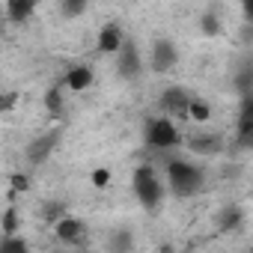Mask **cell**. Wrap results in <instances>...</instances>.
Masks as SVG:
<instances>
[{"instance_id":"9","label":"cell","mask_w":253,"mask_h":253,"mask_svg":"<svg viewBox=\"0 0 253 253\" xmlns=\"http://www.w3.org/2000/svg\"><path fill=\"white\" fill-rule=\"evenodd\" d=\"M81 232H84V223H81L78 217L63 214V217H57V220H54V235H57L60 241H66V244L78 241V238H81Z\"/></svg>"},{"instance_id":"14","label":"cell","mask_w":253,"mask_h":253,"mask_svg":"<svg viewBox=\"0 0 253 253\" xmlns=\"http://www.w3.org/2000/svg\"><path fill=\"white\" fill-rule=\"evenodd\" d=\"M185 116H191L194 122H206L209 116H211V107L206 104V101H197V98H191V104H188V113Z\"/></svg>"},{"instance_id":"1","label":"cell","mask_w":253,"mask_h":253,"mask_svg":"<svg viewBox=\"0 0 253 253\" xmlns=\"http://www.w3.org/2000/svg\"><path fill=\"white\" fill-rule=\"evenodd\" d=\"M167 182L173 188L176 197H191L203 188V173L191 164V161H170L167 164Z\"/></svg>"},{"instance_id":"15","label":"cell","mask_w":253,"mask_h":253,"mask_svg":"<svg viewBox=\"0 0 253 253\" xmlns=\"http://www.w3.org/2000/svg\"><path fill=\"white\" fill-rule=\"evenodd\" d=\"M238 226H241V211L235 206L223 209L220 211V229H238Z\"/></svg>"},{"instance_id":"20","label":"cell","mask_w":253,"mask_h":253,"mask_svg":"<svg viewBox=\"0 0 253 253\" xmlns=\"http://www.w3.org/2000/svg\"><path fill=\"white\" fill-rule=\"evenodd\" d=\"M18 92L15 89H9V92H3V95H0V113H6V110H12L15 104H18Z\"/></svg>"},{"instance_id":"13","label":"cell","mask_w":253,"mask_h":253,"mask_svg":"<svg viewBox=\"0 0 253 253\" xmlns=\"http://www.w3.org/2000/svg\"><path fill=\"white\" fill-rule=\"evenodd\" d=\"M188 146H191V152H197V155H217L223 143H220L217 134H209V137H194Z\"/></svg>"},{"instance_id":"17","label":"cell","mask_w":253,"mask_h":253,"mask_svg":"<svg viewBox=\"0 0 253 253\" xmlns=\"http://www.w3.org/2000/svg\"><path fill=\"white\" fill-rule=\"evenodd\" d=\"M45 104H48L51 113H60L63 110V86H51L48 95H45Z\"/></svg>"},{"instance_id":"11","label":"cell","mask_w":253,"mask_h":253,"mask_svg":"<svg viewBox=\"0 0 253 253\" xmlns=\"http://www.w3.org/2000/svg\"><path fill=\"white\" fill-rule=\"evenodd\" d=\"M36 6H39V0H6V18L15 24H24Z\"/></svg>"},{"instance_id":"2","label":"cell","mask_w":253,"mask_h":253,"mask_svg":"<svg viewBox=\"0 0 253 253\" xmlns=\"http://www.w3.org/2000/svg\"><path fill=\"white\" fill-rule=\"evenodd\" d=\"M146 143L155 146V149H173V146L182 143V134L167 116H155V119L146 122Z\"/></svg>"},{"instance_id":"25","label":"cell","mask_w":253,"mask_h":253,"mask_svg":"<svg viewBox=\"0 0 253 253\" xmlns=\"http://www.w3.org/2000/svg\"><path fill=\"white\" fill-rule=\"evenodd\" d=\"M116 247H128V235H119L116 238Z\"/></svg>"},{"instance_id":"10","label":"cell","mask_w":253,"mask_h":253,"mask_svg":"<svg viewBox=\"0 0 253 253\" xmlns=\"http://www.w3.org/2000/svg\"><path fill=\"white\" fill-rule=\"evenodd\" d=\"M122 27L119 24H104L101 33H98V54H116L119 45H122Z\"/></svg>"},{"instance_id":"3","label":"cell","mask_w":253,"mask_h":253,"mask_svg":"<svg viewBox=\"0 0 253 253\" xmlns=\"http://www.w3.org/2000/svg\"><path fill=\"white\" fill-rule=\"evenodd\" d=\"M134 194H137V200H140L146 209H158V206H161L164 188H161L158 176L152 173V167H140V170L134 173Z\"/></svg>"},{"instance_id":"5","label":"cell","mask_w":253,"mask_h":253,"mask_svg":"<svg viewBox=\"0 0 253 253\" xmlns=\"http://www.w3.org/2000/svg\"><path fill=\"white\" fill-rule=\"evenodd\" d=\"M188 104H191V95H188L182 86H170V89L161 95V110L170 113V116H185V113H188Z\"/></svg>"},{"instance_id":"24","label":"cell","mask_w":253,"mask_h":253,"mask_svg":"<svg viewBox=\"0 0 253 253\" xmlns=\"http://www.w3.org/2000/svg\"><path fill=\"white\" fill-rule=\"evenodd\" d=\"M203 30H206L209 36H214V33H217V18H214V15H206V18H203Z\"/></svg>"},{"instance_id":"21","label":"cell","mask_w":253,"mask_h":253,"mask_svg":"<svg viewBox=\"0 0 253 253\" xmlns=\"http://www.w3.org/2000/svg\"><path fill=\"white\" fill-rule=\"evenodd\" d=\"M89 179H92V185H95V188H104V185L110 182V170L98 167V170H92V176H89Z\"/></svg>"},{"instance_id":"22","label":"cell","mask_w":253,"mask_h":253,"mask_svg":"<svg viewBox=\"0 0 253 253\" xmlns=\"http://www.w3.org/2000/svg\"><path fill=\"white\" fill-rule=\"evenodd\" d=\"M27 188H30V179H27L24 173H15V176H12V191H18V194H24Z\"/></svg>"},{"instance_id":"4","label":"cell","mask_w":253,"mask_h":253,"mask_svg":"<svg viewBox=\"0 0 253 253\" xmlns=\"http://www.w3.org/2000/svg\"><path fill=\"white\" fill-rule=\"evenodd\" d=\"M116 54H119V63H116L119 75H122L125 81H134V78L140 75V69H143L137 45H134V42H128V39H122V45H119V51H116Z\"/></svg>"},{"instance_id":"12","label":"cell","mask_w":253,"mask_h":253,"mask_svg":"<svg viewBox=\"0 0 253 253\" xmlns=\"http://www.w3.org/2000/svg\"><path fill=\"white\" fill-rule=\"evenodd\" d=\"M66 86L72 92H84L86 86H92V69L89 66H75L66 72Z\"/></svg>"},{"instance_id":"18","label":"cell","mask_w":253,"mask_h":253,"mask_svg":"<svg viewBox=\"0 0 253 253\" xmlns=\"http://www.w3.org/2000/svg\"><path fill=\"white\" fill-rule=\"evenodd\" d=\"M86 9V0H63V15L66 18H75Z\"/></svg>"},{"instance_id":"8","label":"cell","mask_w":253,"mask_h":253,"mask_svg":"<svg viewBox=\"0 0 253 253\" xmlns=\"http://www.w3.org/2000/svg\"><path fill=\"white\" fill-rule=\"evenodd\" d=\"M57 131H51V134H42V137H36L33 143H30V149H27V158L33 161V164H42V161H48V155L54 152V146H57Z\"/></svg>"},{"instance_id":"7","label":"cell","mask_w":253,"mask_h":253,"mask_svg":"<svg viewBox=\"0 0 253 253\" xmlns=\"http://www.w3.org/2000/svg\"><path fill=\"white\" fill-rule=\"evenodd\" d=\"M173 66H176V48H173V42L158 39L155 48H152V69L155 72H170Z\"/></svg>"},{"instance_id":"19","label":"cell","mask_w":253,"mask_h":253,"mask_svg":"<svg viewBox=\"0 0 253 253\" xmlns=\"http://www.w3.org/2000/svg\"><path fill=\"white\" fill-rule=\"evenodd\" d=\"M3 232H6V235L18 232V211H15V206H9L6 214H3Z\"/></svg>"},{"instance_id":"6","label":"cell","mask_w":253,"mask_h":253,"mask_svg":"<svg viewBox=\"0 0 253 253\" xmlns=\"http://www.w3.org/2000/svg\"><path fill=\"white\" fill-rule=\"evenodd\" d=\"M238 146L241 149H250L253 146V101H250L247 92H244L241 116H238Z\"/></svg>"},{"instance_id":"23","label":"cell","mask_w":253,"mask_h":253,"mask_svg":"<svg viewBox=\"0 0 253 253\" xmlns=\"http://www.w3.org/2000/svg\"><path fill=\"white\" fill-rule=\"evenodd\" d=\"M45 214H48V220H51V223H54V220H57V217H63V214H66V206H60V203H51V206H48V211H45Z\"/></svg>"},{"instance_id":"16","label":"cell","mask_w":253,"mask_h":253,"mask_svg":"<svg viewBox=\"0 0 253 253\" xmlns=\"http://www.w3.org/2000/svg\"><path fill=\"white\" fill-rule=\"evenodd\" d=\"M27 250V241L24 238H18L15 232L12 235H6L3 241H0V253H24Z\"/></svg>"}]
</instances>
